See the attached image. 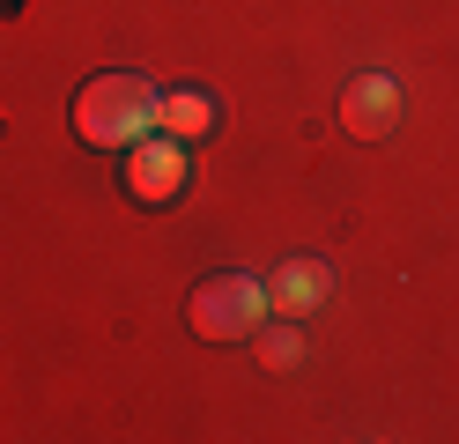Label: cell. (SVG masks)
Here are the masks:
<instances>
[{"instance_id": "obj_7", "label": "cell", "mask_w": 459, "mask_h": 444, "mask_svg": "<svg viewBox=\"0 0 459 444\" xmlns=\"http://www.w3.org/2000/svg\"><path fill=\"white\" fill-rule=\"evenodd\" d=\"M260 363H267V370H297V363H304L297 318H281V326H260Z\"/></svg>"}, {"instance_id": "obj_5", "label": "cell", "mask_w": 459, "mask_h": 444, "mask_svg": "<svg viewBox=\"0 0 459 444\" xmlns=\"http://www.w3.org/2000/svg\"><path fill=\"white\" fill-rule=\"evenodd\" d=\"M326 289H333V266L311 259V252H290V259L267 274V311H274V318H304V311L326 304Z\"/></svg>"}, {"instance_id": "obj_3", "label": "cell", "mask_w": 459, "mask_h": 444, "mask_svg": "<svg viewBox=\"0 0 459 444\" xmlns=\"http://www.w3.org/2000/svg\"><path fill=\"white\" fill-rule=\"evenodd\" d=\"M393 118H400V82L378 74V67L349 74V89H341V126H349L356 141H385Z\"/></svg>"}, {"instance_id": "obj_6", "label": "cell", "mask_w": 459, "mask_h": 444, "mask_svg": "<svg viewBox=\"0 0 459 444\" xmlns=\"http://www.w3.org/2000/svg\"><path fill=\"white\" fill-rule=\"evenodd\" d=\"M163 126L170 134H178V141H200V134H208L215 126V97H208V89H178V97H163Z\"/></svg>"}, {"instance_id": "obj_1", "label": "cell", "mask_w": 459, "mask_h": 444, "mask_svg": "<svg viewBox=\"0 0 459 444\" xmlns=\"http://www.w3.org/2000/svg\"><path fill=\"white\" fill-rule=\"evenodd\" d=\"M156 111H163V97L149 89V74L111 67V74H90V82H82V97H74V134L90 141V148H134L141 134L156 126Z\"/></svg>"}, {"instance_id": "obj_4", "label": "cell", "mask_w": 459, "mask_h": 444, "mask_svg": "<svg viewBox=\"0 0 459 444\" xmlns=\"http://www.w3.org/2000/svg\"><path fill=\"white\" fill-rule=\"evenodd\" d=\"M126 193H134L141 207H170V200H186V148H178V141H134Z\"/></svg>"}, {"instance_id": "obj_2", "label": "cell", "mask_w": 459, "mask_h": 444, "mask_svg": "<svg viewBox=\"0 0 459 444\" xmlns=\"http://www.w3.org/2000/svg\"><path fill=\"white\" fill-rule=\"evenodd\" d=\"M186 326L200 341H215V348L252 341L267 326V282H252V274H208L186 296Z\"/></svg>"}]
</instances>
